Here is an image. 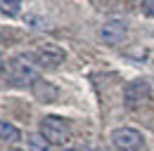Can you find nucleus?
<instances>
[{"instance_id": "5", "label": "nucleus", "mask_w": 154, "mask_h": 151, "mask_svg": "<svg viewBox=\"0 0 154 151\" xmlns=\"http://www.w3.org/2000/svg\"><path fill=\"white\" fill-rule=\"evenodd\" d=\"M33 59L38 61V66H43V69H57V66H62V61L66 59V55H64V50L59 45L45 43V45H40L36 50Z\"/></svg>"}, {"instance_id": "13", "label": "nucleus", "mask_w": 154, "mask_h": 151, "mask_svg": "<svg viewBox=\"0 0 154 151\" xmlns=\"http://www.w3.org/2000/svg\"><path fill=\"white\" fill-rule=\"evenodd\" d=\"M10 151H21V149H10Z\"/></svg>"}, {"instance_id": "1", "label": "nucleus", "mask_w": 154, "mask_h": 151, "mask_svg": "<svg viewBox=\"0 0 154 151\" xmlns=\"http://www.w3.org/2000/svg\"><path fill=\"white\" fill-rule=\"evenodd\" d=\"M38 61L31 55H17L10 59V83L17 87L33 85L38 80Z\"/></svg>"}, {"instance_id": "3", "label": "nucleus", "mask_w": 154, "mask_h": 151, "mask_svg": "<svg viewBox=\"0 0 154 151\" xmlns=\"http://www.w3.org/2000/svg\"><path fill=\"white\" fill-rule=\"evenodd\" d=\"M149 94H152L149 80H145V78L128 80L126 87H123V104H126L128 109H137V106H142V104L149 99Z\"/></svg>"}, {"instance_id": "6", "label": "nucleus", "mask_w": 154, "mask_h": 151, "mask_svg": "<svg viewBox=\"0 0 154 151\" xmlns=\"http://www.w3.org/2000/svg\"><path fill=\"white\" fill-rule=\"evenodd\" d=\"M126 21L119 17H112L107 19L104 24H102V28H100V38H102V43H107V45H119V43H123V38H126Z\"/></svg>"}, {"instance_id": "2", "label": "nucleus", "mask_w": 154, "mask_h": 151, "mask_svg": "<svg viewBox=\"0 0 154 151\" xmlns=\"http://www.w3.org/2000/svg\"><path fill=\"white\" fill-rule=\"evenodd\" d=\"M40 135L52 147H64L69 142V137H71V130H69V125H66L64 118H59V116H45L40 120Z\"/></svg>"}, {"instance_id": "11", "label": "nucleus", "mask_w": 154, "mask_h": 151, "mask_svg": "<svg viewBox=\"0 0 154 151\" xmlns=\"http://www.w3.org/2000/svg\"><path fill=\"white\" fill-rule=\"evenodd\" d=\"M2 69H5V59H2V55H0V73H2Z\"/></svg>"}, {"instance_id": "7", "label": "nucleus", "mask_w": 154, "mask_h": 151, "mask_svg": "<svg viewBox=\"0 0 154 151\" xmlns=\"http://www.w3.org/2000/svg\"><path fill=\"white\" fill-rule=\"evenodd\" d=\"M0 139H2V142H10V144H17L21 139V132H19V128H17L14 123L0 118Z\"/></svg>"}, {"instance_id": "12", "label": "nucleus", "mask_w": 154, "mask_h": 151, "mask_svg": "<svg viewBox=\"0 0 154 151\" xmlns=\"http://www.w3.org/2000/svg\"><path fill=\"white\" fill-rule=\"evenodd\" d=\"M64 151H76V149H64Z\"/></svg>"}, {"instance_id": "9", "label": "nucleus", "mask_w": 154, "mask_h": 151, "mask_svg": "<svg viewBox=\"0 0 154 151\" xmlns=\"http://www.w3.org/2000/svg\"><path fill=\"white\" fill-rule=\"evenodd\" d=\"M21 10V0H0V12L5 17H17Z\"/></svg>"}, {"instance_id": "10", "label": "nucleus", "mask_w": 154, "mask_h": 151, "mask_svg": "<svg viewBox=\"0 0 154 151\" xmlns=\"http://www.w3.org/2000/svg\"><path fill=\"white\" fill-rule=\"evenodd\" d=\"M142 12L147 17H154V0H142Z\"/></svg>"}, {"instance_id": "4", "label": "nucleus", "mask_w": 154, "mask_h": 151, "mask_svg": "<svg viewBox=\"0 0 154 151\" xmlns=\"http://www.w3.org/2000/svg\"><path fill=\"white\" fill-rule=\"evenodd\" d=\"M112 147L116 151H140L142 149V132L135 130V128H128V125H123V128H116L112 130Z\"/></svg>"}, {"instance_id": "14", "label": "nucleus", "mask_w": 154, "mask_h": 151, "mask_svg": "<svg viewBox=\"0 0 154 151\" xmlns=\"http://www.w3.org/2000/svg\"><path fill=\"white\" fill-rule=\"evenodd\" d=\"M102 151H112V149H102ZM114 151H116V149H114Z\"/></svg>"}, {"instance_id": "8", "label": "nucleus", "mask_w": 154, "mask_h": 151, "mask_svg": "<svg viewBox=\"0 0 154 151\" xmlns=\"http://www.w3.org/2000/svg\"><path fill=\"white\" fill-rule=\"evenodd\" d=\"M26 142H29V151H52V144L40 132H29Z\"/></svg>"}]
</instances>
